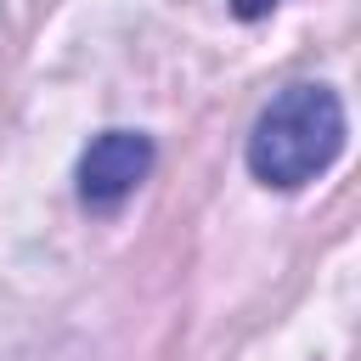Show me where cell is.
Here are the masks:
<instances>
[{
    "mask_svg": "<svg viewBox=\"0 0 361 361\" xmlns=\"http://www.w3.org/2000/svg\"><path fill=\"white\" fill-rule=\"evenodd\" d=\"M344 147V102L327 85H288L248 135V169L265 186H305L316 180Z\"/></svg>",
    "mask_w": 361,
    "mask_h": 361,
    "instance_id": "1",
    "label": "cell"
},
{
    "mask_svg": "<svg viewBox=\"0 0 361 361\" xmlns=\"http://www.w3.org/2000/svg\"><path fill=\"white\" fill-rule=\"evenodd\" d=\"M152 169V141L141 130H107L79 158V197L90 209H118Z\"/></svg>",
    "mask_w": 361,
    "mask_h": 361,
    "instance_id": "2",
    "label": "cell"
},
{
    "mask_svg": "<svg viewBox=\"0 0 361 361\" xmlns=\"http://www.w3.org/2000/svg\"><path fill=\"white\" fill-rule=\"evenodd\" d=\"M271 6H282V0H231V11H237L243 23H254V17H265Z\"/></svg>",
    "mask_w": 361,
    "mask_h": 361,
    "instance_id": "3",
    "label": "cell"
}]
</instances>
